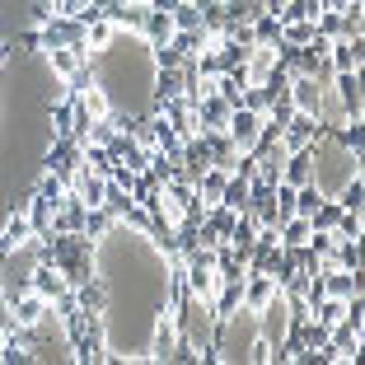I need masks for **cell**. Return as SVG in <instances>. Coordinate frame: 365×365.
<instances>
[{"instance_id":"cell-2","label":"cell","mask_w":365,"mask_h":365,"mask_svg":"<svg viewBox=\"0 0 365 365\" xmlns=\"http://www.w3.org/2000/svg\"><path fill=\"white\" fill-rule=\"evenodd\" d=\"M43 164H47V173H56V178L71 187V178L80 173V140H76V136H56Z\"/></svg>"},{"instance_id":"cell-19","label":"cell","mask_w":365,"mask_h":365,"mask_svg":"<svg viewBox=\"0 0 365 365\" xmlns=\"http://www.w3.org/2000/svg\"><path fill=\"white\" fill-rule=\"evenodd\" d=\"M253 29V47H277L281 43V19H277V10H262L258 19L248 24Z\"/></svg>"},{"instance_id":"cell-18","label":"cell","mask_w":365,"mask_h":365,"mask_svg":"<svg viewBox=\"0 0 365 365\" xmlns=\"http://www.w3.org/2000/svg\"><path fill=\"white\" fill-rule=\"evenodd\" d=\"M225 178H230V169L211 164V169H202V173H197V182H192V187H197V197H202L206 206H215V202H220V192H225Z\"/></svg>"},{"instance_id":"cell-27","label":"cell","mask_w":365,"mask_h":365,"mask_svg":"<svg viewBox=\"0 0 365 365\" xmlns=\"http://www.w3.org/2000/svg\"><path fill=\"white\" fill-rule=\"evenodd\" d=\"M337 202H342V211H361V206H365V178H361V169H351V182L342 187Z\"/></svg>"},{"instance_id":"cell-4","label":"cell","mask_w":365,"mask_h":365,"mask_svg":"<svg viewBox=\"0 0 365 365\" xmlns=\"http://www.w3.org/2000/svg\"><path fill=\"white\" fill-rule=\"evenodd\" d=\"M5 300H10V314H14V323H19V328H38V323L52 314V304H47L33 286L19 290V295H5Z\"/></svg>"},{"instance_id":"cell-30","label":"cell","mask_w":365,"mask_h":365,"mask_svg":"<svg viewBox=\"0 0 365 365\" xmlns=\"http://www.w3.org/2000/svg\"><path fill=\"white\" fill-rule=\"evenodd\" d=\"M169 14H173V29H202V14H197L192 0H178Z\"/></svg>"},{"instance_id":"cell-16","label":"cell","mask_w":365,"mask_h":365,"mask_svg":"<svg viewBox=\"0 0 365 365\" xmlns=\"http://www.w3.org/2000/svg\"><path fill=\"white\" fill-rule=\"evenodd\" d=\"M140 38H145L150 47L169 43V38H173V14H164V10H150V5H145V19H140Z\"/></svg>"},{"instance_id":"cell-15","label":"cell","mask_w":365,"mask_h":365,"mask_svg":"<svg viewBox=\"0 0 365 365\" xmlns=\"http://www.w3.org/2000/svg\"><path fill=\"white\" fill-rule=\"evenodd\" d=\"M328 140H337L346 155H351V164H361V150H365V131H361V118H346L342 127L328 131Z\"/></svg>"},{"instance_id":"cell-33","label":"cell","mask_w":365,"mask_h":365,"mask_svg":"<svg viewBox=\"0 0 365 365\" xmlns=\"http://www.w3.org/2000/svg\"><path fill=\"white\" fill-rule=\"evenodd\" d=\"M277 19H281V24H295V19H314V14H309V0H286V5H281V10H277Z\"/></svg>"},{"instance_id":"cell-25","label":"cell","mask_w":365,"mask_h":365,"mask_svg":"<svg viewBox=\"0 0 365 365\" xmlns=\"http://www.w3.org/2000/svg\"><path fill=\"white\" fill-rule=\"evenodd\" d=\"M337 220H342V202H328V197L309 211V230H323V235H333Z\"/></svg>"},{"instance_id":"cell-10","label":"cell","mask_w":365,"mask_h":365,"mask_svg":"<svg viewBox=\"0 0 365 365\" xmlns=\"http://www.w3.org/2000/svg\"><path fill=\"white\" fill-rule=\"evenodd\" d=\"M314 150H319V145H300V150H290L286 160H281V182H290V187L309 182L314 178Z\"/></svg>"},{"instance_id":"cell-5","label":"cell","mask_w":365,"mask_h":365,"mask_svg":"<svg viewBox=\"0 0 365 365\" xmlns=\"http://www.w3.org/2000/svg\"><path fill=\"white\" fill-rule=\"evenodd\" d=\"M29 239H33V225H29V197H24V202H14V215L0 230V258H10L14 248L29 244Z\"/></svg>"},{"instance_id":"cell-1","label":"cell","mask_w":365,"mask_h":365,"mask_svg":"<svg viewBox=\"0 0 365 365\" xmlns=\"http://www.w3.org/2000/svg\"><path fill=\"white\" fill-rule=\"evenodd\" d=\"M328 131H333V122L328 118H309V113H290V122L281 127V150H300V145H323L328 140Z\"/></svg>"},{"instance_id":"cell-31","label":"cell","mask_w":365,"mask_h":365,"mask_svg":"<svg viewBox=\"0 0 365 365\" xmlns=\"http://www.w3.org/2000/svg\"><path fill=\"white\" fill-rule=\"evenodd\" d=\"M33 192H38V197H47V202H52V206H61V197H66V182L56 178V173H43Z\"/></svg>"},{"instance_id":"cell-17","label":"cell","mask_w":365,"mask_h":365,"mask_svg":"<svg viewBox=\"0 0 365 365\" xmlns=\"http://www.w3.org/2000/svg\"><path fill=\"white\" fill-rule=\"evenodd\" d=\"M85 66H89V52H85V47H52V71L61 80H76Z\"/></svg>"},{"instance_id":"cell-35","label":"cell","mask_w":365,"mask_h":365,"mask_svg":"<svg viewBox=\"0 0 365 365\" xmlns=\"http://www.w3.org/2000/svg\"><path fill=\"white\" fill-rule=\"evenodd\" d=\"M145 5H150V10H164V14H169L173 5H178V0H145Z\"/></svg>"},{"instance_id":"cell-37","label":"cell","mask_w":365,"mask_h":365,"mask_svg":"<svg viewBox=\"0 0 365 365\" xmlns=\"http://www.w3.org/2000/svg\"><path fill=\"white\" fill-rule=\"evenodd\" d=\"M346 0H323V10H342Z\"/></svg>"},{"instance_id":"cell-38","label":"cell","mask_w":365,"mask_h":365,"mask_svg":"<svg viewBox=\"0 0 365 365\" xmlns=\"http://www.w3.org/2000/svg\"><path fill=\"white\" fill-rule=\"evenodd\" d=\"M10 52H14V47H10V43H0V66H5V56H10Z\"/></svg>"},{"instance_id":"cell-26","label":"cell","mask_w":365,"mask_h":365,"mask_svg":"<svg viewBox=\"0 0 365 365\" xmlns=\"http://www.w3.org/2000/svg\"><path fill=\"white\" fill-rule=\"evenodd\" d=\"M76 300L85 304V309H103V304H108V290H103V281H98V277H89L85 286H76Z\"/></svg>"},{"instance_id":"cell-8","label":"cell","mask_w":365,"mask_h":365,"mask_svg":"<svg viewBox=\"0 0 365 365\" xmlns=\"http://www.w3.org/2000/svg\"><path fill=\"white\" fill-rule=\"evenodd\" d=\"M328 85L342 103V118H361V71H333Z\"/></svg>"},{"instance_id":"cell-13","label":"cell","mask_w":365,"mask_h":365,"mask_svg":"<svg viewBox=\"0 0 365 365\" xmlns=\"http://www.w3.org/2000/svg\"><path fill=\"white\" fill-rule=\"evenodd\" d=\"M29 286L38 290V295H43L47 304H56V300L66 295V290H71V286H66V277L52 267V262H38V267H33V277H29Z\"/></svg>"},{"instance_id":"cell-3","label":"cell","mask_w":365,"mask_h":365,"mask_svg":"<svg viewBox=\"0 0 365 365\" xmlns=\"http://www.w3.org/2000/svg\"><path fill=\"white\" fill-rule=\"evenodd\" d=\"M290 103H295V113H309V118H323V94H328V85H319L314 76H290Z\"/></svg>"},{"instance_id":"cell-29","label":"cell","mask_w":365,"mask_h":365,"mask_svg":"<svg viewBox=\"0 0 365 365\" xmlns=\"http://www.w3.org/2000/svg\"><path fill=\"white\" fill-rule=\"evenodd\" d=\"M108 230H113V215H108L103 206H89V215H85V235H89V239H103Z\"/></svg>"},{"instance_id":"cell-22","label":"cell","mask_w":365,"mask_h":365,"mask_svg":"<svg viewBox=\"0 0 365 365\" xmlns=\"http://www.w3.org/2000/svg\"><path fill=\"white\" fill-rule=\"evenodd\" d=\"M333 267L361 272V239H337L333 235Z\"/></svg>"},{"instance_id":"cell-23","label":"cell","mask_w":365,"mask_h":365,"mask_svg":"<svg viewBox=\"0 0 365 365\" xmlns=\"http://www.w3.org/2000/svg\"><path fill=\"white\" fill-rule=\"evenodd\" d=\"M113 33H118V29H113V19H89V24H85V52H89V56L103 52V47L113 43Z\"/></svg>"},{"instance_id":"cell-12","label":"cell","mask_w":365,"mask_h":365,"mask_svg":"<svg viewBox=\"0 0 365 365\" xmlns=\"http://www.w3.org/2000/svg\"><path fill=\"white\" fill-rule=\"evenodd\" d=\"M277 290H281V286L267 277V272H248V277H244V309H253V314L267 309Z\"/></svg>"},{"instance_id":"cell-20","label":"cell","mask_w":365,"mask_h":365,"mask_svg":"<svg viewBox=\"0 0 365 365\" xmlns=\"http://www.w3.org/2000/svg\"><path fill=\"white\" fill-rule=\"evenodd\" d=\"M220 10H225V24H253L267 5L262 0H220Z\"/></svg>"},{"instance_id":"cell-21","label":"cell","mask_w":365,"mask_h":365,"mask_svg":"<svg viewBox=\"0 0 365 365\" xmlns=\"http://www.w3.org/2000/svg\"><path fill=\"white\" fill-rule=\"evenodd\" d=\"M178 94H182V66H169V71L155 76V103L150 108H160L164 98H178Z\"/></svg>"},{"instance_id":"cell-36","label":"cell","mask_w":365,"mask_h":365,"mask_svg":"<svg viewBox=\"0 0 365 365\" xmlns=\"http://www.w3.org/2000/svg\"><path fill=\"white\" fill-rule=\"evenodd\" d=\"M89 5H94L98 14H108V10H113V5H118V0H89Z\"/></svg>"},{"instance_id":"cell-14","label":"cell","mask_w":365,"mask_h":365,"mask_svg":"<svg viewBox=\"0 0 365 365\" xmlns=\"http://www.w3.org/2000/svg\"><path fill=\"white\" fill-rule=\"evenodd\" d=\"M173 342H178V323H173V309H164L155 319V342H150V361H169Z\"/></svg>"},{"instance_id":"cell-6","label":"cell","mask_w":365,"mask_h":365,"mask_svg":"<svg viewBox=\"0 0 365 365\" xmlns=\"http://www.w3.org/2000/svg\"><path fill=\"white\" fill-rule=\"evenodd\" d=\"M262 118H267V113H253V108H235V113H230V122H225V136L235 140V150H248V145L258 140V127H262Z\"/></svg>"},{"instance_id":"cell-28","label":"cell","mask_w":365,"mask_h":365,"mask_svg":"<svg viewBox=\"0 0 365 365\" xmlns=\"http://www.w3.org/2000/svg\"><path fill=\"white\" fill-rule=\"evenodd\" d=\"M71 122H76V103H71V94H66L61 103H52V131L56 136H71Z\"/></svg>"},{"instance_id":"cell-9","label":"cell","mask_w":365,"mask_h":365,"mask_svg":"<svg viewBox=\"0 0 365 365\" xmlns=\"http://www.w3.org/2000/svg\"><path fill=\"white\" fill-rule=\"evenodd\" d=\"M76 361H103V309H89V323H85V337H80L76 346Z\"/></svg>"},{"instance_id":"cell-11","label":"cell","mask_w":365,"mask_h":365,"mask_svg":"<svg viewBox=\"0 0 365 365\" xmlns=\"http://www.w3.org/2000/svg\"><path fill=\"white\" fill-rule=\"evenodd\" d=\"M361 61H365V33L361 38H337L328 47V66L333 71H361Z\"/></svg>"},{"instance_id":"cell-34","label":"cell","mask_w":365,"mask_h":365,"mask_svg":"<svg viewBox=\"0 0 365 365\" xmlns=\"http://www.w3.org/2000/svg\"><path fill=\"white\" fill-rule=\"evenodd\" d=\"M248 356H253V361H272V342H267V337H258V342H253V351H248Z\"/></svg>"},{"instance_id":"cell-32","label":"cell","mask_w":365,"mask_h":365,"mask_svg":"<svg viewBox=\"0 0 365 365\" xmlns=\"http://www.w3.org/2000/svg\"><path fill=\"white\" fill-rule=\"evenodd\" d=\"M337 239H361V211H342V220L333 225Z\"/></svg>"},{"instance_id":"cell-39","label":"cell","mask_w":365,"mask_h":365,"mask_svg":"<svg viewBox=\"0 0 365 365\" xmlns=\"http://www.w3.org/2000/svg\"><path fill=\"white\" fill-rule=\"evenodd\" d=\"M0 356H5V333H0Z\"/></svg>"},{"instance_id":"cell-24","label":"cell","mask_w":365,"mask_h":365,"mask_svg":"<svg viewBox=\"0 0 365 365\" xmlns=\"http://www.w3.org/2000/svg\"><path fill=\"white\" fill-rule=\"evenodd\" d=\"M215 206H230V211H248V178L230 173V178H225V192H220V202H215Z\"/></svg>"},{"instance_id":"cell-7","label":"cell","mask_w":365,"mask_h":365,"mask_svg":"<svg viewBox=\"0 0 365 365\" xmlns=\"http://www.w3.org/2000/svg\"><path fill=\"white\" fill-rule=\"evenodd\" d=\"M192 113H197V131H225V122H230V113H235V108H230L225 98L211 89V94H202L192 103Z\"/></svg>"}]
</instances>
